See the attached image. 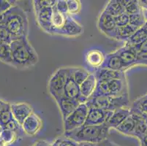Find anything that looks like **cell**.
I'll return each instance as SVG.
<instances>
[{
    "label": "cell",
    "instance_id": "obj_1",
    "mask_svg": "<svg viewBox=\"0 0 147 146\" xmlns=\"http://www.w3.org/2000/svg\"><path fill=\"white\" fill-rule=\"evenodd\" d=\"M12 66L25 69L34 66L38 61L37 52L31 45L28 37L14 39L10 43Z\"/></svg>",
    "mask_w": 147,
    "mask_h": 146
},
{
    "label": "cell",
    "instance_id": "obj_2",
    "mask_svg": "<svg viewBox=\"0 0 147 146\" xmlns=\"http://www.w3.org/2000/svg\"><path fill=\"white\" fill-rule=\"evenodd\" d=\"M110 128L107 124L99 126L85 125L69 132H65L63 136L76 143H88L99 144L108 138Z\"/></svg>",
    "mask_w": 147,
    "mask_h": 146
},
{
    "label": "cell",
    "instance_id": "obj_3",
    "mask_svg": "<svg viewBox=\"0 0 147 146\" xmlns=\"http://www.w3.org/2000/svg\"><path fill=\"white\" fill-rule=\"evenodd\" d=\"M3 24L13 40L28 37L29 20L26 13L18 5H14L5 12Z\"/></svg>",
    "mask_w": 147,
    "mask_h": 146
},
{
    "label": "cell",
    "instance_id": "obj_4",
    "mask_svg": "<svg viewBox=\"0 0 147 146\" xmlns=\"http://www.w3.org/2000/svg\"><path fill=\"white\" fill-rule=\"evenodd\" d=\"M86 104L89 107L99 108L104 110L114 111L122 108L129 107V94L120 96H97L91 97L87 100Z\"/></svg>",
    "mask_w": 147,
    "mask_h": 146
},
{
    "label": "cell",
    "instance_id": "obj_5",
    "mask_svg": "<svg viewBox=\"0 0 147 146\" xmlns=\"http://www.w3.org/2000/svg\"><path fill=\"white\" fill-rule=\"evenodd\" d=\"M69 76V67H62L57 69L49 80L48 83L49 92L56 102L64 96L65 85Z\"/></svg>",
    "mask_w": 147,
    "mask_h": 146
},
{
    "label": "cell",
    "instance_id": "obj_6",
    "mask_svg": "<svg viewBox=\"0 0 147 146\" xmlns=\"http://www.w3.org/2000/svg\"><path fill=\"white\" fill-rule=\"evenodd\" d=\"M89 107L86 103L80 104L71 114L63 120L65 132H69L82 126L86 123L87 118Z\"/></svg>",
    "mask_w": 147,
    "mask_h": 146
},
{
    "label": "cell",
    "instance_id": "obj_7",
    "mask_svg": "<svg viewBox=\"0 0 147 146\" xmlns=\"http://www.w3.org/2000/svg\"><path fill=\"white\" fill-rule=\"evenodd\" d=\"M97 26L100 32L105 34L107 37L115 39L117 26L115 22L114 17L102 11L99 16Z\"/></svg>",
    "mask_w": 147,
    "mask_h": 146
},
{
    "label": "cell",
    "instance_id": "obj_8",
    "mask_svg": "<svg viewBox=\"0 0 147 146\" xmlns=\"http://www.w3.org/2000/svg\"><path fill=\"white\" fill-rule=\"evenodd\" d=\"M36 21L38 26L46 33L53 34L52 26V13L53 7H44L34 10Z\"/></svg>",
    "mask_w": 147,
    "mask_h": 146
},
{
    "label": "cell",
    "instance_id": "obj_9",
    "mask_svg": "<svg viewBox=\"0 0 147 146\" xmlns=\"http://www.w3.org/2000/svg\"><path fill=\"white\" fill-rule=\"evenodd\" d=\"M112 111L89 107V112L85 125L99 126L105 124L112 115Z\"/></svg>",
    "mask_w": 147,
    "mask_h": 146
},
{
    "label": "cell",
    "instance_id": "obj_10",
    "mask_svg": "<svg viewBox=\"0 0 147 146\" xmlns=\"http://www.w3.org/2000/svg\"><path fill=\"white\" fill-rule=\"evenodd\" d=\"M116 52L122 60L127 69L136 66L138 51L136 47L125 42V45Z\"/></svg>",
    "mask_w": 147,
    "mask_h": 146
},
{
    "label": "cell",
    "instance_id": "obj_11",
    "mask_svg": "<svg viewBox=\"0 0 147 146\" xmlns=\"http://www.w3.org/2000/svg\"><path fill=\"white\" fill-rule=\"evenodd\" d=\"M11 110L14 119L21 126L24 122V120L33 112L32 106L30 104L25 102L11 104Z\"/></svg>",
    "mask_w": 147,
    "mask_h": 146
},
{
    "label": "cell",
    "instance_id": "obj_12",
    "mask_svg": "<svg viewBox=\"0 0 147 146\" xmlns=\"http://www.w3.org/2000/svg\"><path fill=\"white\" fill-rule=\"evenodd\" d=\"M84 32V28L71 15H67L65 26L60 30L59 35L67 37H77Z\"/></svg>",
    "mask_w": 147,
    "mask_h": 146
},
{
    "label": "cell",
    "instance_id": "obj_13",
    "mask_svg": "<svg viewBox=\"0 0 147 146\" xmlns=\"http://www.w3.org/2000/svg\"><path fill=\"white\" fill-rule=\"evenodd\" d=\"M25 134L30 136L35 135L40 132L42 126V122L40 118L34 112L24 120L21 125Z\"/></svg>",
    "mask_w": 147,
    "mask_h": 146
},
{
    "label": "cell",
    "instance_id": "obj_14",
    "mask_svg": "<svg viewBox=\"0 0 147 146\" xmlns=\"http://www.w3.org/2000/svg\"><path fill=\"white\" fill-rule=\"evenodd\" d=\"M64 96L66 98L69 99V100L78 102L81 104L86 102V99H84L81 96L80 85L76 83L74 80L70 77V76H69V78L68 79L66 85H65Z\"/></svg>",
    "mask_w": 147,
    "mask_h": 146
},
{
    "label": "cell",
    "instance_id": "obj_15",
    "mask_svg": "<svg viewBox=\"0 0 147 146\" xmlns=\"http://www.w3.org/2000/svg\"><path fill=\"white\" fill-rule=\"evenodd\" d=\"M108 96H120L129 94L126 78L114 79L108 81Z\"/></svg>",
    "mask_w": 147,
    "mask_h": 146
},
{
    "label": "cell",
    "instance_id": "obj_16",
    "mask_svg": "<svg viewBox=\"0 0 147 146\" xmlns=\"http://www.w3.org/2000/svg\"><path fill=\"white\" fill-rule=\"evenodd\" d=\"M131 114L130 108H122L113 111L112 115L106 122L108 126L111 129H116Z\"/></svg>",
    "mask_w": 147,
    "mask_h": 146
},
{
    "label": "cell",
    "instance_id": "obj_17",
    "mask_svg": "<svg viewBox=\"0 0 147 146\" xmlns=\"http://www.w3.org/2000/svg\"><path fill=\"white\" fill-rule=\"evenodd\" d=\"M105 59V56L101 50L92 49L86 53L85 60L88 66L97 70L102 67Z\"/></svg>",
    "mask_w": 147,
    "mask_h": 146
},
{
    "label": "cell",
    "instance_id": "obj_18",
    "mask_svg": "<svg viewBox=\"0 0 147 146\" xmlns=\"http://www.w3.org/2000/svg\"><path fill=\"white\" fill-rule=\"evenodd\" d=\"M97 77H96L94 72H91L89 77L86 78V80L81 85H80L81 96L84 99H86V102L94 94L96 87H97Z\"/></svg>",
    "mask_w": 147,
    "mask_h": 146
},
{
    "label": "cell",
    "instance_id": "obj_19",
    "mask_svg": "<svg viewBox=\"0 0 147 146\" xmlns=\"http://www.w3.org/2000/svg\"><path fill=\"white\" fill-rule=\"evenodd\" d=\"M97 80L110 81L114 79L126 78L125 71L112 70L107 68L100 67L94 72Z\"/></svg>",
    "mask_w": 147,
    "mask_h": 146
},
{
    "label": "cell",
    "instance_id": "obj_20",
    "mask_svg": "<svg viewBox=\"0 0 147 146\" xmlns=\"http://www.w3.org/2000/svg\"><path fill=\"white\" fill-rule=\"evenodd\" d=\"M102 67L116 71H125L127 69L122 60L116 51L105 56V61Z\"/></svg>",
    "mask_w": 147,
    "mask_h": 146
},
{
    "label": "cell",
    "instance_id": "obj_21",
    "mask_svg": "<svg viewBox=\"0 0 147 146\" xmlns=\"http://www.w3.org/2000/svg\"><path fill=\"white\" fill-rule=\"evenodd\" d=\"M57 103L58 104L60 111H61L63 120L71 114L72 112L78 108L79 106V104H81L78 102L69 100V99L66 98L65 96H63L59 101H57Z\"/></svg>",
    "mask_w": 147,
    "mask_h": 146
},
{
    "label": "cell",
    "instance_id": "obj_22",
    "mask_svg": "<svg viewBox=\"0 0 147 146\" xmlns=\"http://www.w3.org/2000/svg\"><path fill=\"white\" fill-rule=\"evenodd\" d=\"M130 111L131 113L141 116L144 119L147 117V93L133 102Z\"/></svg>",
    "mask_w": 147,
    "mask_h": 146
},
{
    "label": "cell",
    "instance_id": "obj_23",
    "mask_svg": "<svg viewBox=\"0 0 147 146\" xmlns=\"http://www.w3.org/2000/svg\"><path fill=\"white\" fill-rule=\"evenodd\" d=\"M135 128H136V117L131 113L116 129L124 135L134 137Z\"/></svg>",
    "mask_w": 147,
    "mask_h": 146
},
{
    "label": "cell",
    "instance_id": "obj_24",
    "mask_svg": "<svg viewBox=\"0 0 147 146\" xmlns=\"http://www.w3.org/2000/svg\"><path fill=\"white\" fill-rule=\"evenodd\" d=\"M67 15L61 13L55 6L53 7L52 13V26L53 28V34H59L60 30L65 26Z\"/></svg>",
    "mask_w": 147,
    "mask_h": 146
},
{
    "label": "cell",
    "instance_id": "obj_25",
    "mask_svg": "<svg viewBox=\"0 0 147 146\" xmlns=\"http://www.w3.org/2000/svg\"><path fill=\"white\" fill-rule=\"evenodd\" d=\"M103 11L113 17H117L122 14L125 13V7L122 0H111L106 5Z\"/></svg>",
    "mask_w": 147,
    "mask_h": 146
},
{
    "label": "cell",
    "instance_id": "obj_26",
    "mask_svg": "<svg viewBox=\"0 0 147 146\" xmlns=\"http://www.w3.org/2000/svg\"><path fill=\"white\" fill-rule=\"evenodd\" d=\"M146 40H147V22L142 27L138 29L136 33L125 42L132 46L136 47L145 42Z\"/></svg>",
    "mask_w": 147,
    "mask_h": 146
},
{
    "label": "cell",
    "instance_id": "obj_27",
    "mask_svg": "<svg viewBox=\"0 0 147 146\" xmlns=\"http://www.w3.org/2000/svg\"><path fill=\"white\" fill-rule=\"evenodd\" d=\"M138 29V28L132 26L131 24L123 26V27H117L115 39L117 40L124 41L125 42H127L136 33Z\"/></svg>",
    "mask_w": 147,
    "mask_h": 146
},
{
    "label": "cell",
    "instance_id": "obj_28",
    "mask_svg": "<svg viewBox=\"0 0 147 146\" xmlns=\"http://www.w3.org/2000/svg\"><path fill=\"white\" fill-rule=\"evenodd\" d=\"M70 77L78 85H81L89 76L91 72L81 67H69Z\"/></svg>",
    "mask_w": 147,
    "mask_h": 146
},
{
    "label": "cell",
    "instance_id": "obj_29",
    "mask_svg": "<svg viewBox=\"0 0 147 146\" xmlns=\"http://www.w3.org/2000/svg\"><path fill=\"white\" fill-rule=\"evenodd\" d=\"M133 114V113H132ZM136 117V128H135L134 137L141 140L147 132V124L145 120L141 116L133 114Z\"/></svg>",
    "mask_w": 147,
    "mask_h": 146
},
{
    "label": "cell",
    "instance_id": "obj_30",
    "mask_svg": "<svg viewBox=\"0 0 147 146\" xmlns=\"http://www.w3.org/2000/svg\"><path fill=\"white\" fill-rule=\"evenodd\" d=\"M13 119L14 118L12 113L11 104L5 102L2 111L0 112V126L2 128Z\"/></svg>",
    "mask_w": 147,
    "mask_h": 146
},
{
    "label": "cell",
    "instance_id": "obj_31",
    "mask_svg": "<svg viewBox=\"0 0 147 146\" xmlns=\"http://www.w3.org/2000/svg\"><path fill=\"white\" fill-rule=\"evenodd\" d=\"M0 61L12 65L10 44L0 40Z\"/></svg>",
    "mask_w": 147,
    "mask_h": 146
},
{
    "label": "cell",
    "instance_id": "obj_32",
    "mask_svg": "<svg viewBox=\"0 0 147 146\" xmlns=\"http://www.w3.org/2000/svg\"><path fill=\"white\" fill-rule=\"evenodd\" d=\"M122 3L125 7V13L129 15L140 12L142 7L140 5L139 1L136 0H122Z\"/></svg>",
    "mask_w": 147,
    "mask_h": 146
},
{
    "label": "cell",
    "instance_id": "obj_33",
    "mask_svg": "<svg viewBox=\"0 0 147 146\" xmlns=\"http://www.w3.org/2000/svg\"><path fill=\"white\" fill-rule=\"evenodd\" d=\"M18 137V134L11 131L3 130L2 135L0 136V146H9L14 143Z\"/></svg>",
    "mask_w": 147,
    "mask_h": 146
},
{
    "label": "cell",
    "instance_id": "obj_34",
    "mask_svg": "<svg viewBox=\"0 0 147 146\" xmlns=\"http://www.w3.org/2000/svg\"><path fill=\"white\" fill-rule=\"evenodd\" d=\"M51 144L52 146H78V143L65 136L57 138Z\"/></svg>",
    "mask_w": 147,
    "mask_h": 146
},
{
    "label": "cell",
    "instance_id": "obj_35",
    "mask_svg": "<svg viewBox=\"0 0 147 146\" xmlns=\"http://www.w3.org/2000/svg\"><path fill=\"white\" fill-rule=\"evenodd\" d=\"M67 4L68 15H69L73 14H77L81 10V4L80 1H77V0H67Z\"/></svg>",
    "mask_w": 147,
    "mask_h": 146
},
{
    "label": "cell",
    "instance_id": "obj_36",
    "mask_svg": "<svg viewBox=\"0 0 147 146\" xmlns=\"http://www.w3.org/2000/svg\"><path fill=\"white\" fill-rule=\"evenodd\" d=\"M57 1L56 0H37L34 1V10L44 7H53L56 5Z\"/></svg>",
    "mask_w": 147,
    "mask_h": 146
},
{
    "label": "cell",
    "instance_id": "obj_37",
    "mask_svg": "<svg viewBox=\"0 0 147 146\" xmlns=\"http://www.w3.org/2000/svg\"><path fill=\"white\" fill-rule=\"evenodd\" d=\"M114 19L117 27H123L129 24V15L125 13L114 17Z\"/></svg>",
    "mask_w": 147,
    "mask_h": 146
},
{
    "label": "cell",
    "instance_id": "obj_38",
    "mask_svg": "<svg viewBox=\"0 0 147 146\" xmlns=\"http://www.w3.org/2000/svg\"><path fill=\"white\" fill-rule=\"evenodd\" d=\"M13 40V37L9 34L4 24H0V40L10 44Z\"/></svg>",
    "mask_w": 147,
    "mask_h": 146
},
{
    "label": "cell",
    "instance_id": "obj_39",
    "mask_svg": "<svg viewBox=\"0 0 147 146\" xmlns=\"http://www.w3.org/2000/svg\"><path fill=\"white\" fill-rule=\"evenodd\" d=\"M16 1L10 0H0V13H4L10 10L12 7L16 5Z\"/></svg>",
    "mask_w": 147,
    "mask_h": 146
},
{
    "label": "cell",
    "instance_id": "obj_40",
    "mask_svg": "<svg viewBox=\"0 0 147 146\" xmlns=\"http://www.w3.org/2000/svg\"><path fill=\"white\" fill-rule=\"evenodd\" d=\"M55 7L59 12L64 13V14L68 15V9L67 1H65V0H58L57 2Z\"/></svg>",
    "mask_w": 147,
    "mask_h": 146
},
{
    "label": "cell",
    "instance_id": "obj_41",
    "mask_svg": "<svg viewBox=\"0 0 147 146\" xmlns=\"http://www.w3.org/2000/svg\"><path fill=\"white\" fill-rule=\"evenodd\" d=\"M136 65H147V52L138 51Z\"/></svg>",
    "mask_w": 147,
    "mask_h": 146
},
{
    "label": "cell",
    "instance_id": "obj_42",
    "mask_svg": "<svg viewBox=\"0 0 147 146\" xmlns=\"http://www.w3.org/2000/svg\"><path fill=\"white\" fill-rule=\"evenodd\" d=\"M97 146H119V145H117L116 143H113V142H112L111 140L107 138L105 139V140L101 142V143H99V144H97Z\"/></svg>",
    "mask_w": 147,
    "mask_h": 146
},
{
    "label": "cell",
    "instance_id": "obj_43",
    "mask_svg": "<svg viewBox=\"0 0 147 146\" xmlns=\"http://www.w3.org/2000/svg\"><path fill=\"white\" fill-rule=\"evenodd\" d=\"M137 51H144V52H147V40H146L145 42H144L143 43L140 44L139 45L136 47Z\"/></svg>",
    "mask_w": 147,
    "mask_h": 146
},
{
    "label": "cell",
    "instance_id": "obj_44",
    "mask_svg": "<svg viewBox=\"0 0 147 146\" xmlns=\"http://www.w3.org/2000/svg\"><path fill=\"white\" fill-rule=\"evenodd\" d=\"M32 146H52V144L45 140H39L36 142Z\"/></svg>",
    "mask_w": 147,
    "mask_h": 146
},
{
    "label": "cell",
    "instance_id": "obj_45",
    "mask_svg": "<svg viewBox=\"0 0 147 146\" xmlns=\"http://www.w3.org/2000/svg\"><path fill=\"white\" fill-rule=\"evenodd\" d=\"M140 142H141V146H147V132L144 137L140 140Z\"/></svg>",
    "mask_w": 147,
    "mask_h": 146
},
{
    "label": "cell",
    "instance_id": "obj_46",
    "mask_svg": "<svg viewBox=\"0 0 147 146\" xmlns=\"http://www.w3.org/2000/svg\"><path fill=\"white\" fill-rule=\"evenodd\" d=\"M78 146H97V145L93 144V143H78Z\"/></svg>",
    "mask_w": 147,
    "mask_h": 146
},
{
    "label": "cell",
    "instance_id": "obj_47",
    "mask_svg": "<svg viewBox=\"0 0 147 146\" xmlns=\"http://www.w3.org/2000/svg\"><path fill=\"white\" fill-rule=\"evenodd\" d=\"M139 2H140V5L142 7L147 10V1H139Z\"/></svg>",
    "mask_w": 147,
    "mask_h": 146
},
{
    "label": "cell",
    "instance_id": "obj_48",
    "mask_svg": "<svg viewBox=\"0 0 147 146\" xmlns=\"http://www.w3.org/2000/svg\"><path fill=\"white\" fill-rule=\"evenodd\" d=\"M5 101H4V100H2V99L0 98V112H1V111H2V108H3V105H4V103H5Z\"/></svg>",
    "mask_w": 147,
    "mask_h": 146
},
{
    "label": "cell",
    "instance_id": "obj_49",
    "mask_svg": "<svg viewBox=\"0 0 147 146\" xmlns=\"http://www.w3.org/2000/svg\"><path fill=\"white\" fill-rule=\"evenodd\" d=\"M144 120H145L146 123V124H147V117H146V118H144Z\"/></svg>",
    "mask_w": 147,
    "mask_h": 146
}]
</instances>
